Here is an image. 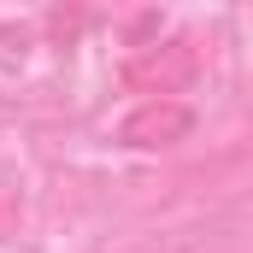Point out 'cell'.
I'll return each instance as SVG.
<instances>
[{
	"mask_svg": "<svg viewBox=\"0 0 253 253\" xmlns=\"http://www.w3.org/2000/svg\"><path fill=\"white\" fill-rule=\"evenodd\" d=\"M189 129H194V112L183 100H141V106H129L118 118V141L135 147V153H153V147L189 141Z\"/></svg>",
	"mask_w": 253,
	"mask_h": 253,
	"instance_id": "cell-1",
	"label": "cell"
}]
</instances>
